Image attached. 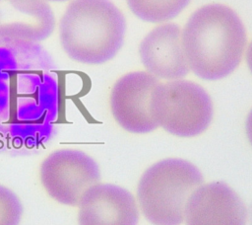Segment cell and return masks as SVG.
I'll return each instance as SVG.
<instances>
[{"label":"cell","mask_w":252,"mask_h":225,"mask_svg":"<svg viewBox=\"0 0 252 225\" xmlns=\"http://www.w3.org/2000/svg\"><path fill=\"white\" fill-rule=\"evenodd\" d=\"M181 38L189 68L205 80L229 75L238 66L246 44L240 18L221 4L206 5L195 11Z\"/></svg>","instance_id":"1"},{"label":"cell","mask_w":252,"mask_h":225,"mask_svg":"<svg viewBox=\"0 0 252 225\" xmlns=\"http://www.w3.org/2000/svg\"><path fill=\"white\" fill-rule=\"evenodd\" d=\"M125 29L124 16L109 0H73L60 19L59 38L71 59L100 64L118 52Z\"/></svg>","instance_id":"2"},{"label":"cell","mask_w":252,"mask_h":225,"mask_svg":"<svg viewBox=\"0 0 252 225\" xmlns=\"http://www.w3.org/2000/svg\"><path fill=\"white\" fill-rule=\"evenodd\" d=\"M202 183L201 172L188 161L170 158L154 164L137 189L144 216L154 225H180L189 196Z\"/></svg>","instance_id":"3"},{"label":"cell","mask_w":252,"mask_h":225,"mask_svg":"<svg viewBox=\"0 0 252 225\" xmlns=\"http://www.w3.org/2000/svg\"><path fill=\"white\" fill-rule=\"evenodd\" d=\"M154 119L167 132L192 137L205 131L213 117L208 93L198 84L174 80L158 84L151 98Z\"/></svg>","instance_id":"4"},{"label":"cell","mask_w":252,"mask_h":225,"mask_svg":"<svg viewBox=\"0 0 252 225\" xmlns=\"http://www.w3.org/2000/svg\"><path fill=\"white\" fill-rule=\"evenodd\" d=\"M99 179L96 162L76 149L56 150L40 166V182L48 195L69 206H78L84 193Z\"/></svg>","instance_id":"5"},{"label":"cell","mask_w":252,"mask_h":225,"mask_svg":"<svg viewBox=\"0 0 252 225\" xmlns=\"http://www.w3.org/2000/svg\"><path fill=\"white\" fill-rule=\"evenodd\" d=\"M158 80L150 73L131 72L116 81L110 108L118 124L133 133H147L158 125L151 112V98Z\"/></svg>","instance_id":"6"},{"label":"cell","mask_w":252,"mask_h":225,"mask_svg":"<svg viewBox=\"0 0 252 225\" xmlns=\"http://www.w3.org/2000/svg\"><path fill=\"white\" fill-rule=\"evenodd\" d=\"M186 225H245L247 211L237 193L222 182L200 186L185 205Z\"/></svg>","instance_id":"7"},{"label":"cell","mask_w":252,"mask_h":225,"mask_svg":"<svg viewBox=\"0 0 252 225\" xmlns=\"http://www.w3.org/2000/svg\"><path fill=\"white\" fill-rule=\"evenodd\" d=\"M79 225H137L138 207L125 188L96 184L90 188L79 203Z\"/></svg>","instance_id":"8"},{"label":"cell","mask_w":252,"mask_h":225,"mask_svg":"<svg viewBox=\"0 0 252 225\" xmlns=\"http://www.w3.org/2000/svg\"><path fill=\"white\" fill-rule=\"evenodd\" d=\"M55 29V17L45 0H0V39L44 40Z\"/></svg>","instance_id":"9"},{"label":"cell","mask_w":252,"mask_h":225,"mask_svg":"<svg viewBox=\"0 0 252 225\" xmlns=\"http://www.w3.org/2000/svg\"><path fill=\"white\" fill-rule=\"evenodd\" d=\"M139 52L144 66L155 77L177 80L189 72L181 31L175 24L167 23L152 30L140 43Z\"/></svg>","instance_id":"10"},{"label":"cell","mask_w":252,"mask_h":225,"mask_svg":"<svg viewBox=\"0 0 252 225\" xmlns=\"http://www.w3.org/2000/svg\"><path fill=\"white\" fill-rule=\"evenodd\" d=\"M190 0H127L130 10L141 20L151 23L175 18Z\"/></svg>","instance_id":"11"},{"label":"cell","mask_w":252,"mask_h":225,"mask_svg":"<svg viewBox=\"0 0 252 225\" xmlns=\"http://www.w3.org/2000/svg\"><path fill=\"white\" fill-rule=\"evenodd\" d=\"M23 205L14 191L0 185V225H19Z\"/></svg>","instance_id":"12"},{"label":"cell","mask_w":252,"mask_h":225,"mask_svg":"<svg viewBox=\"0 0 252 225\" xmlns=\"http://www.w3.org/2000/svg\"><path fill=\"white\" fill-rule=\"evenodd\" d=\"M246 134H247V137L252 145V110L250 111L247 118H246Z\"/></svg>","instance_id":"13"},{"label":"cell","mask_w":252,"mask_h":225,"mask_svg":"<svg viewBox=\"0 0 252 225\" xmlns=\"http://www.w3.org/2000/svg\"><path fill=\"white\" fill-rule=\"evenodd\" d=\"M246 61H247V64H248V67H249L250 71L252 72V41L248 45V48H247V51H246Z\"/></svg>","instance_id":"14"},{"label":"cell","mask_w":252,"mask_h":225,"mask_svg":"<svg viewBox=\"0 0 252 225\" xmlns=\"http://www.w3.org/2000/svg\"><path fill=\"white\" fill-rule=\"evenodd\" d=\"M45 1H51V2H64V1H68V0H45Z\"/></svg>","instance_id":"15"},{"label":"cell","mask_w":252,"mask_h":225,"mask_svg":"<svg viewBox=\"0 0 252 225\" xmlns=\"http://www.w3.org/2000/svg\"><path fill=\"white\" fill-rule=\"evenodd\" d=\"M251 222H252V206H251Z\"/></svg>","instance_id":"16"}]
</instances>
